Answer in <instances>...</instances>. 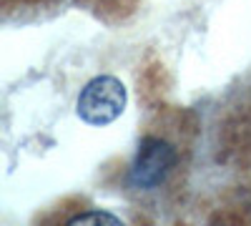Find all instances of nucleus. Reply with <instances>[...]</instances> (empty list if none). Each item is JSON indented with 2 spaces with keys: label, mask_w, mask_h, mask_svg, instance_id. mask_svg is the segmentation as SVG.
<instances>
[{
  "label": "nucleus",
  "mask_w": 251,
  "mask_h": 226,
  "mask_svg": "<svg viewBox=\"0 0 251 226\" xmlns=\"http://www.w3.org/2000/svg\"><path fill=\"white\" fill-rule=\"evenodd\" d=\"M191 156V123L178 111L158 113L143 128L126 171V186L138 196H156L181 181Z\"/></svg>",
  "instance_id": "f257e3e1"
},
{
  "label": "nucleus",
  "mask_w": 251,
  "mask_h": 226,
  "mask_svg": "<svg viewBox=\"0 0 251 226\" xmlns=\"http://www.w3.org/2000/svg\"><path fill=\"white\" fill-rule=\"evenodd\" d=\"M78 8L88 10L91 15L106 20V23H121L136 13L141 0H71Z\"/></svg>",
  "instance_id": "39448f33"
},
{
  "label": "nucleus",
  "mask_w": 251,
  "mask_h": 226,
  "mask_svg": "<svg viewBox=\"0 0 251 226\" xmlns=\"http://www.w3.org/2000/svg\"><path fill=\"white\" fill-rule=\"evenodd\" d=\"M43 5V3H48V0H5V5L10 8V5Z\"/></svg>",
  "instance_id": "423d86ee"
},
{
  "label": "nucleus",
  "mask_w": 251,
  "mask_h": 226,
  "mask_svg": "<svg viewBox=\"0 0 251 226\" xmlns=\"http://www.w3.org/2000/svg\"><path fill=\"white\" fill-rule=\"evenodd\" d=\"M33 226H133V224L83 199H66L55 203L53 209L38 214Z\"/></svg>",
  "instance_id": "20e7f679"
},
{
  "label": "nucleus",
  "mask_w": 251,
  "mask_h": 226,
  "mask_svg": "<svg viewBox=\"0 0 251 226\" xmlns=\"http://www.w3.org/2000/svg\"><path fill=\"white\" fill-rule=\"evenodd\" d=\"M126 108V88L113 75H98L78 96V116L88 126H108Z\"/></svg>",
  "instance_id": "7ed1b4c3"
},
{
  "label": "nucleus",
  "mask_w": 251,
  "mask_h": 226,
  "mask_svg": "<svg viewBox=\"0 0 251 226\" xmlns=\"http://www.w3.org/2000/svg\"><path fill=\"white\" fill-rule=\"evenodd\" d=\"M216 158L251 183V68L221 98L214 121Z\"/></svg>",
  "instance_id": "f03ea898"
}]
</instances>
